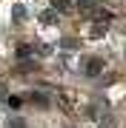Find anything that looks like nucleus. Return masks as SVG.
Here are the masks:
<instances>
[{"mask_svg": "<svg viewBox=\"0 0 126 128\" xmlns=\"http://www.w3.org/2000/svg\"><path fill=\"white\" fill-rule=\"evenodd\" d=\"M103 71V60H89L86 63V74L89 77H95V74H100Z\"/></svg>", "mask_w": 126, "mask_h": 128, "instance_id": "1", "label": "nucleus"}, {"mask_svg": "<svg viewBox=\"0 0 126 128\" xmlns=\"http://www.w3.org/2000/svg\"><path fill=\"white\" fill-rule=\"evenodd\" d=\"M69 9V0H52V12H66Z\"/></svg>", "mask_w": 126, "mask_h": 128, "instance_id": "2", "label": "nucleus"}, {"mask_svg": "<svg viewBox=\"0 0 126 128\" xmlns=\"http://www.w3.org/2000/svg\"><path fill=\"white\" fill-rule=\"evenodd\" d=\"M40 20H43V23H52V20H55V12H43Z\"/></svg>", "mask_w": 126, "mask_h": 128, "instance_id": "3", "label": "nucleus"}]
</instances>
